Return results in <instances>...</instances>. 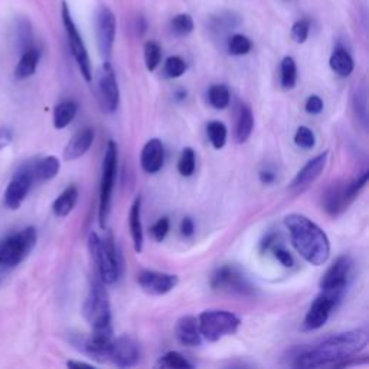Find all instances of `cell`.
I'll return each instance as SVG.
<instances>
[{"label": "cell", "instance_id": "cell-45", "mask_svg": "<svg viewBox=\"0 0 369 369\" xmlns=\"http://www.w3.org/2000/svg\"><path fill=\"white\" fill-rule=\"evenodd\" d=\"M13 139L12 130L9 127H0V150L8 148Z\"/></svg>", "mask_w": 369, "mask_h": 369}, {"label": "cell", "instance_id": "cell-27", "mask_svg": "<svg viewBox=\"0 0 369 369\" xmlns=\"http://www.w3.org/2000/svg\"><path fill=\"white\" fill-rule=\"evenodd\" d=\"M61 169V162L56 156H47L44 159H40L33 163V175H35V182L40 180H51L54 179Z\"/></svg>", "mask_w": 369, "mask_h": 369}, {"label": "cell", "instance_id": "cell-19", "mask_svg": "<svg viewBox=\"0 0 369 369\" xmlns=\"http://www.w3.org/2000/svg\"><path fill=\"white\" fill-rule=\"evenodd\" d=\"M327 156H329V152H324V153H320L319 156H316L312 160L307 162L306 165L303 166V169L292 180V183H290V191L301 192L307 187H311V184L324 171L326 163H327Z\"/></svg>", "mask_w": 369, "mask_h": 369}, {"label": "cell", "instance_id": "cell-2", "mask_svg": "<svg viewBox=\"0 0 369 369\" xmlns=\"http://www.w3.org/2000/svg\"><path fill=\"white\" fill-rule=\"evenodd\" d=\"M285 228L290 233L296 251L312 265H322L331 256V242L324 231L300 214H290L284 218Z\"/></svg>", "mask_w": 369, "mask_h": 369}, {"label": "cell", "instance_id": "cell-47", "mask_svg": "<svg viewBox=\"0 0 369 369\" xmlns=\"http://www.w3.org/2000/svg\"><path fill=\"white\" fill-rule=\"evenodd\" d=\"M274 179H276V175L273 172H270V171H262V172H260V180L262 183H265V184L273 183Z\"/></svg>", "mask_w": 369, "mask_h": 369}, {"label": "cell", "instance_id": "cell-28", "mask_svg": "<svg viewBox=\"0 0 369 369\" xmlns=\"http://www.w3.org/2000/svg\"><path fill=\"white\" fill-rule=\"evenodd\" d=\"M329 64H331V68L340 77H350L355 68L351 54L343 48H338L333 51Z\"/></svg>", "mask_w": 369, "mask_h": 369}, {"label": "cell", "instance_id": "cell-21", "mask_svg": "<svg viewBox=\"0 0 369 369\" xmlns=\"http://www.w3.org/2000/svg\"><path fill=\"white\" fill-rule=\"evenodd\" d=\"M94 141V130L90 127H86L83 130L77 132L72 139L68 141V145L65 146L64 150V159L67 162L77 160L79 157H83L90 148L93 146Z\"/></svg>", "mask_w": 369, "mask_h": 369}, {"label": "cell", "instance_id": "cell-30", "mask_svg": "<svg viewBox=\"0 0 369 369\" xmlns=\"http://www.w3.org/2000/svg\"><path fill=\"white\" fill-rule=\"evenodd\" d=\"M281 72V86L285 90H293L297 84V67L292 56H285L280 65Z\"/></svg>", "mask_w": 369, "mask_h": 369}, {"label": "cell", "instance_id": "cell-46", "mask_svg": "<svg viewBox=\"0 0 369 369\" xmlns=\"http://www.w3.org/2000/svg\"><path fill=\"white\" fill-rule=\"evenodd\" d=\"M276 238H277L276 234H270V235L265 237V238L262 240V242H261V250L264 251V250H269L270 247H273L274 242H276Z\"/></svg>", "mask_w": 369, "mask_h": 369}, {"label": "cell", "instance_id": "cell-13", "mask_svg": "<svg viewBox=\"0 0 369 369\" xmlns=\"http://www.w3.org/2000/svg\"><path fill=\"white\" fill-rule=\"evenodd\" d=\"M352 269V261L347 256L339 257L327 272L323 274L320 280L322 292L332 293L342 297V293L346 287L347 277H350Z\"/></svg>", "mask_w": 369, "mask_h": 369}, {"label": "cell", "instance_id": "cell-8", "mask_svg": "<svg viewBox=\"0 0 369 369\" xmlns=\"http://www.w3.org/2000/svg\"><path fill=\"white\" fill-rule=\"evenodd\" d=\"M61 16H63V24H64V28L67 32L71 54H72L74 59L77 61L81 75L84 77L87 83H90V81L93 79V70H91V61L88 56V51L84 45L83 38H81V35L77 29V25L74 24L70 8L65 2L63 3V8H61Z\"/></svg>", "mask_w": 369, "mask_h": 369}, {"label": "cell", "instance_id": "cell-3", "mask_svg": "<svg viewBox=\"0 0 369 369\" xmlns=\"http://www.w3.org/2000/svg\"><path fill=\"white\" fill-rule=\"evenodd\" d=\"M88 250L94 260L98 278L104 284H113L120 276V258L116 247V241L111 234L100 238L97 233L88 235Z\"/></svg>", "mask_w": 369, "mask_h": 369}, {"label": "cell", "instance_id": "cell-29", "mask_svg": "<svg viewBox=\"0 0 369 369\" xmlns=\"http://www.w3.org/2000/svg\"><path fill=\"white\" fill-rule=\"evenodd\" d=\"M77 116V104L74 101H63L54 110V126L56 130H63L68 125H71L72 120Z\"/></svg>", "mask_w": 369, "mask_h": 369}, {"label": "cell", "instance_id": "cell-5", "mask_svg": "<svg viewBox=\"0 0 369 369\" xmlns=\"http://www.w3.org/2000/svg\"><path fill=\"white\" fill-rule=\"evenodd\" d=\"M117 160L118 150L116 141L110 140L107 143V149L102 159V172H101V183H100V203H98V221L100 227L104 230L107 227V221L111 211V196L113 188L117 175Z\"/></svg>", "mask_w": 369, "mask_h": 369}, {"label": "cell", "instance_id": "cell-38", "mask_svg": "<svg viewBox=\"0 0 369 369\" xmlns=\"http://www.w3.org/2000/svg\"><path fill=\"white\" fill-rule=\"evenodd\" d=\"M187 72V63L180 56H169L165 63V74L169 78H178Z\"/></svg>", "mask_w": 369, "mask_h": 369}, {"label": "cell", "instance_id": "cell-10", "mask_svg": "<svg viewBox=\"0 0 369 369\" xmlns=\"http://www.w3.org/2000/svg\"><path fill=\"white\" fill-rule=\"evenodd\" d=\"M211 287L214 290L241 296H249L254 293V287L250 284V281L235 267H231V265H225V267H221L214 273V276L211 277Z\"/></svg>", "mask_w": 369, "mask_h": 369}, {"label": "cell", "instance_id": "cell-39", "mask_svg": "<svg viewBox=\"0 0 369 369\" xmlns=\"http://www.w3.org/2000/svg\"><path fill=\"white\" fill-rule=\"evenodd\" d=\"M162 366H168V368H178V369H191L192 363L187 361V358H183L178 352H168L165 356L160 359Z\"/></svg>", "mask_w": 369, "mask_h": 369}, {"label": "cell", "instance_id": "cell-9", "mask_svg": "<svg viewBox=\"0 0 369 369\" xmlns=\"http://www.w3.org/2000/svg\"><path fill=\"white\" fill-rule=\"evenodd\" d=\"M33 182H35L33 163H26V165H24L13 175V178L8 184L3 195L5 207L10 211L19 210L20 205H22L24 201L26 199Z\"/></svg>", "mask_w": 369, "mask_h": 369}, {"label": "cell", "instance_id": "cell-31", "mask_svg": "<svg viewBox=\"0 0 369 369\" xmlns=\"http://www.w3.org/2000/svg\"><path fill=\"white\" fill-rule=\"evenodd\" d=\"M207 134H208L211 145L217 150H219L225 146V143H227L228 130L222 121H211L207 126Z\"/></svg>", "mask_w": 369, "mask_h": 369}, {"label": "cell", "instance_id": "cell-35", "mask_svg": "<svg viewBox=\"0 0 369 369\" xmlns=\"http://www.w3.org/2000/svg\"><path fill=\"white\" fill-rule=\"evenodd\" d=\"M251 51V40L241 33H235L228 40V52L235 56L247 55Z\"/></svg>", "mask_w": 369, "mask_h": 369}, {"label": "cell", "instance_id": "cell-43", "mask_svg": "<svg viewBox=\"0 0 369 369\" xmlns=\"http://www.w3.org/2000/svg\"><path fill=\"white\" fill-rule=\"evenodd\" d=\"M273 251H274V257L284 265V267H293L295 265V260L292 257V254L284 250L283 247H273Z\"/></svg>", "mask_w": 369, "mask_h": 369}, {"label": "cell", "instance_id": "cell-48", "mask_svg": "<svg viewBox=\"0 0 369 369\" xmlns=\"http://www.w3.org/2000/svg\"><path fill=\"white\" fill-rule=\"evenodd\" d=\"M67 366H70V368H94V366L90 365V363H86V362H75V361H70V362H67Z\"/></svg>", "mask_w": 369, "mask_h": 369}, {"label": "cell", "instance_id": "cell-24", "mask_svg": "<svg viewBox=\"0 0 369 369\" xmlns=\"http://www.w3.org/2000/svg\"><path fill=\"white\" fill-rule=\"evenodd\" d=\"M129 228L133 238L134 251L141 253L143 251V225H141V198L137 196L132 205L130 212H129Z\"/></svg>", "mask_w": 369, "mask_h": 369}, {"label": "cell", "instance_id": "cell-12", "mask_svg": "<svg viewBox=\"0 0 369 369\" xmlns=\"http://www.w3.org/2000/svg\"><path fill=\"white\" fill-rule=\"evenodd\" d=\"M340 300L339 296L322 292L320 296L315 299L312 303L309 312L306 313L303 320V329L304 331H317L329 319L332 311L336 307L338 301Z\"/></svg>", "mask_w": 369, "mask_h": 369}, {"label": "cell", "instance_id": "cell-41", "mask_svg": "<svg viewBox=\"0 0 369 369\" xmlns=\"http://www.w3.org/2000/svg\"><path fill=\"white\" fill-rule=\"evenodd\" d=\"M169 228H171V222H169V218L163 217L160 219H157V222L152 227V235L155 237V240L157 242H162L163 240L166 238L168 233H169Z\"/></svg>", "mask_w": 369, "mask_h": 369}, {"label": "cell", "instance_id": "cell-18", "mask_svg": "<svg viewBox=\"0 0 369 369\" xmlns=\"http://www.w3.org/2000/svg\"><path fill=\"white\" fill-rule=\"evenodd\" d=\"M140 350L139 345L129 336H120L113 340L110 359L118 368H130L139 362Z\"/></svg>", "mask_w": 369, "mask_h": 369}, {"label": "cell", "instance_id": "cell-7", "mask_svg": "<svg viewBox=\"0 0 369 369\" xmlns=\"http://www.w3.org/2000/svg\"><path fill=\"white\" fill-rule=\"evenodd\" d=\"M84 317L93 326V329L111 327V307L110 297L100 278H94L91 283L88 296L84 303Z\"/></svg>", "mask_w": 369, "mask_h": 369}, {"label": "cell", "instance_id": "cell-11", "mask_svg": "<svg viewBox=\"0 0 369 369\" xmlns=\"http://www.w3.org/2000/svg\"><path fill=\"white\" fill-rule=\"evenodd\" d=\"M97 95L101 109L106 113H114L120 102V90L117 84L116 72L110 63H104L100 70Z\"/></svg>", "mask_w": 369, "mask_h": 369}, {"label": "cell", "instance_id": "cell-17", "mask_svg": "<svg viewBox=\"0 0 369 369\" xmlns=\"http://www.w3.org/2000/svg\"><path fill=\"white\" fill-rule=\"evenodd\" d=\"M113 329L111 327H102V329H93V333L86 340L84 350L87 355L95 361L104 362L110 359L113 346Z\"/></svg>", "mask_w": 369, "mask_h": 369}, {"label": "cell", "instance_id": "cell-36", "mask_svg": "<svg viewBox=\"0 0 369 369\" xmlns=\"http://www.w3.org/2000/svg\"><path fill=\"white\" fill-rule=\"evenodd\" d=\"M160 59H162V48L159 47L157 42H155V40H148L145 44V63L148 71L153 72L159 67Z\"/></svg>", "mask_w": 369, "mask_h": 369}, {"label": "cell", "instance_id": "cell-14", "mask_svg": "<svg viewBox=\"0 0 369 369\" xmlns=\"http://www.w3.org/2000/svg\"><path fill=\"white\" fill-rule=\"evenodd\" d=\"M116 31L117 20L114 13L107 6H101L97 13V44L102 58L109 59L113 52Z\"/></svg>", "mask_w": 369, "mask_h": 369}, {"label": "cell", "instance_id": "cell-40", "mask_svg": "<svg viewBox=\"0 0 369 369\" xmlns=\"http://www.w3.org/2000/svg\"><path fill=\"white\" fill-rule=\"evenodd\" d=\"M311 32V22L307 19H300L292 28V38L297 44H304L306 39L309 38Z\"/></svg>", "mask_w": 369, "mask_h": 369}, {"label": "cell", "instance_id": "cell-33", "mask_svg": "<svg viewBox=\"0 0 369 369\" xmlns=\"http://www.w3.org/2000/svg\"><path fill=\"white\" fill-rule=\"evenodd\" d=\"M194 19L191 15L188 13H180L176 15L172 20H171V31L173 35L183 38V36H188L194 32Z\"/></svg>", "mask_w": 369, "mask_h": 369}, {"label": "cell", "instance_id": "cell-44", "mask_svg": "<svg viewBox=\"0 0 369 369\" xmlns=\"http://www.w3.org/2000/svg\"><path fill=\"white\" fill-rule=\"evenodd\" d=\"M194 233H195V223H194V221L189 217L183 218L182 222H180V234L183 237L188 238V237H192Z\"/></svg>", "mask_w": 369, "mask_h": 369}, {"label": "cell", "instance_id": "cell-37", "mask_svg": "<svg viewBox=\"0 0 369 369\" xmlns=\"http://www.w3.org/2000/svg\"><path fill=\"white\" fill-rule=\"evenodd\" d=\"M295 143L304 150H311L315 148L316 145V139H315V133L309 129V127H304L300 126L295 134Z\"/></svg>", "mask_w": 369, "mask_h": 369}, {"label": "cell", "instance_id": "cell-25", "mask_svg": "<svg viewBox=\"0 0 369 369\" xmlns=\"http://www.w3.org/2000/svg\"><path fill=\"white\" fill-rule=\"evenodd\" d=\"M39 59H40V52L38 48L29 47L28 49H25L22 55H20L19 63L15 68V77L17 79H26L32 77L36 72Z\"/></svg>", "mask_w": 369, "mask_h": 369}, {"label": "cell", "instance_id": "cell-15", "mask_svg": "<svg viewBox=\"0 0 369 369\" xmlns=\"http://www.w3.org/2000/svg\"><path fill=\"white\" fill-rule=\"evenodd\" d=\"M355 199L356 196L350 191V182H336L323 195V208L329 215L336 217L346 211Z\"/></svg>", "mask_w": 369, "mask_h": 369}, {"label": "cell", "instance_id": "cell-42", "mask_svg": "<svg viewBox=\"0 0 369 369\" xmlns=\"http://www.w3.org/2000/svg\"><path fill=\"white\" fill-rule=\"evenodd\" d=\"M304 109L309 114H320L323 110V101L317 95H311L306 101Z\"/></svg>", "mask_w": 369, "mask_h": 369}, {"label": "cell", "instance_id": "cell-34", "mask_svg": "<svg viewBox=\"0 0 369 369\" xmlns=\"http://www.w3.org/2000/svg\"><path fill=\"white\" fill-rule=\"evenodd\" d=\"M195 165H196V157L194 149L184 148L178 160V172L184 178H189L195 172Z\"/></svg>", "mask_w": 369, "mask_h": 369}, {"label": "cell", "instance_id": "cell-26", "mask_svg": "<svg viewBox=\"0 0 369 369\" xmlns=\"http://www.w3.org/2000/svg\"><path fill=\"white\" fill-rule=\"evenodd\" d=\"M77 201H78V188L75 184H70V187L55 199L52 205V211L56 217L65 218L75 208Z\"/></svg>", "mask_w": 369, "mask_h": 369}, {"label": "cell", "instance_id": "cell-22", "mask_svg": "<svg viewBox=\"0 0 369 369\" xmlns=\"http://www.w3.org/2000/svg\"><path fill=\"white\" fill-rule=\"evenodd\" d=\"M176 338L179 343L183 346L196 347L202 343V335L199 332V324L198 319L194 316H183L178 320L176 329H175Z\"/></svg>", "mask_w": 369, "mask_h": 369}, {"label": "cell", "instance_id": "cell-6", "mask_svg": "<svg viewBox=\"0 0 369 369\" xmlns=\"http://www.w3.org/2000/svg\"><path fill=\"white\" fill-rule=\"evenodd\" d=\"M199 332L208 342H218L225 336L235 335L241 320L227 311H205L198 317Z\"/></svg>", "mask_w": 369, "mask_h": 369}, {"label": "cell", "instance_id": "cell-4", "mask_svg": "<svg viewBox=\"0 0 369 369\" xmlns=\"http://www.w3.org/2000/svg\"><path fill=\"white\" fill-rule=\"evenodd\" d=\"M38 240L35 227L12 233L0 240V267H16L33 250Z\"/></svg>", "mask_w": 369, "mask_h": 369}, {"label": "cell", "instance_id": "cell-32", "mask_svg": "<svg viewBox=\"0 0 369 369\" xmlns=\"http://www.w3.org/2000/svg\"><path fill=\"white\" fill-rule=\"evenodd\" d=\"M231 94L230 90L222 86V84H215L208 90V101L210 104L217 109V110H223L227 109L230 104Z\"/></svg>", "mask_w": 369, "mask_h": 369}, {"label": "cell", "instance_id": "cell-16", "mask_svg": "<svg viewBox=\"0 0 369 369\" xmlns=\"http://www.w3.org/2000/svg\"><path fill=\"white\" fill-rule=\"evenodd\" d=\"M137 281L143 290L149 295L162 296L172 292L179 283L178 276L169 273H160L152 270H143L140 272Z\"/></svg>", "mask_w": 369, "mask_h": 369}, {"label": "cell", "instance_id": "cell-1", "mask_svg": "<svg viewBox=\"0 0 369 369\" xmlns=\"http://www.w3.org/2000/svg\"><path fill=\"white\" fill-rule=\"evenodd\" d=\"M368 345V331L355 329L326 338L312 347L303 350L295 356L296 368H323L340 366L346 359L361 352Z\"/></svg>", "mask_w": 369, "mask_h": 369}, {"label": "cell", "instance_id": "cell-20", "mask_svg": "<svg viewBox=\"0 0 369 369\" xmlns=\"http://www.w3.org/2000/svg\"><path fill=\"white\" fill-rule=\"evenodd\" d=\"M165 162V149L159 139L149 140L141 150L140 163L141 169L146 173H157Z\"/></svg>", "mask_w": 369, "mask_h": 369}, {"label": "cell", "instance_id": "cell-23", "mask_svg": "<svg viewBox=\"0 0 369 369\" xmlns=\"http://www.w3.org/2000/svg\"><path fill=\"white\" fill-rule=\"evenodd\" d=\"M254 130V116L251 109L247 104L238 106L237 117H235V129H234V137L237 143H245Z\"/></svg>", "mask_w": 369, "mask_h": 369}]
</instances>
